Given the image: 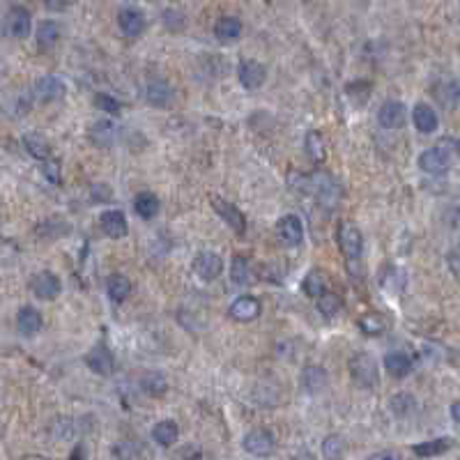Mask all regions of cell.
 I'll return each instance as SVG.
<instances>
[{"label":"cell","instance_id":"39","mask_svg":"<svg viewBox=\"0 0 460 460\" xmlns=\"http://www.w3.org/2000/svg\"><path fill=\"white\" fill-rule=\"evenodd\" d=\"M113 456H116V460H138L141 458V447L136 442H118L113 447Z\"/></svg>","mask_w":460,"mask_h":460},{"label":"cell","instance_id":"10","mask_svg":"<svg viewBox=\"0 0 460 460\" xmlns=\"http://www.w3.org/2000/svg\"><path fill=\"white\" fill-rule=\"evenodd\" d=\"M194 272L198 279L214 281V279H219L223 272V260L216 254H212V251H203V254L194 260Z\"/></svg>","mask_w":460,"mask_h":460},{"label":"cell","instance_id":"25","mask_svg":"<svg viewBox=\"0 0 460 460\" xmlns=\"http://www.w3.org/2000/svg\"><path fill=\"white\" fill-rule=\"evenodd\" d=\"M90 138H92V143L94 145H99V147H111L113 143L118 141V129L113 123H108V120H99V123H94L92 129H90Z\"/></svg>","mask_w":460,"mask_h":460},{"label":"cell","instance_id":"5","mask_svg":"<svg viewBox=\"0 0 460 460\" xmlns=\"http://www.w3.org/2000/svg\"><path fill=\"white\" fill-rule=\"evenodd\" d=\"M30 290L35 292V297L51 302V299H56L60 292H63V283H60V279L54 272H39V274L32 276Z\"/></svg>","mask_w":460,"mask_h":460},{"label":"cell","instance_id":"8","mask_svg":"<svg viewBox=\"0 0 460 460\" xmlns=\"http://www.w3.org/2000/svg\"><path fill=\"white\" fill-rule=\"evenodd\" d=\"M237 79L247 90H258L267 79V69L258 60H244V63H240Z\"/></svg>","mask_w":460,"mask_h":460},{"label":"cell","instance_id":"29","mask_svg":"<svg viewBox=\"0 0 460 460\" xmlns=\"http://www.w3.org/2000/svg\"><path fill=\"white\" fill-rule=\"evenodd\" d=\"M180 437V428H178V423L175 421H159L157 426L152 428V440L157 442V445L161 447H170V445H175Z\"/></svg>","mask_w":460,"mask_h":460},{"label":"cell","instance_id":"6","mask_svg":"<svg viewBox=\"0 0 460 460\" xmlns=\"http://www.w3.org/2000/svg\"><path fill=\"white\" fill-rule=\"evenodd\" d=\"M451 166V157L445 147H430V150L419 154V168L430 175H442Z\"/></svg>","mask_w":460,"mask_h":460},{"label":"cell","instance_id":"13","mask_svg":"<svg viewBox=\"0 0 460 460\" xmlns=\"http://www.w3.org/2000/svg\"><path fill=\"white\" fill-rule=\"evenodd\" d=\"M7 32L12 35V37H28L30 35V28H32V19H30V12L25 10L21 5H14L10 14H7Z\"/></svg>","mask_w":460,"mask_h":460},{"label":"cell","instance_id":"32","mask_svg":"<svg viewBox=\"0 0 460 460\" xmlns=\"http://www.w3.org/2000/svg\"><path fill=\"white\" fill-rule=\"evenodd\" d=\"M23 145H25V150H28V154H32L35 159H42V161L49 159L51 147H49V141L42 134H25Z\"/></svg>","mask_w":460,"mask_h":460},{"label":"cell","instance_id":"3","mask_svg":"<svg viewBox=\"0 0 460 460\" xmlns=\"http://www.w3.org/2000/svg\"><path fill=\"white\" fill-rule=\"evenodd\" d=\"M338 244H341L343 256L357 263L359 256H361V249H363V240H361V232L359 228L354 225L352 221H343L338 225Z\"/></svg>","mask_w":460,"mask_h":460},{"label":"cell","instance_id":"34","mask_svg":"<svg viewBox=\"0 0 460 460\" xmlns=\"http://www.w3.org/2000/svg\"><path fill=\"white\" fill-rule=\"evenodd\" d=\"M306 152L316 163H323L327 159V145H325L323 134H320V132H309L306 134Z\"/></svg>","mask_w":460,"mask_h":460},{"label":"cell","instance_id":"23","mask_svg":"<svg viewBox=\"0 0 460 460\" xmlns=\"http://www.w3.org/2000/svg\"><path fill=\"white\" fill-rule=\"evenodd\" d=\"M230 279H232V283H237V285H251V283H254L256 272H254V265H251L249 258H244V256L232 258Z\"/></svg>","mask_w":460,"mask_h":460},{"label":"cell","instance_id":"38","mask_svg":"<svg viewBox=\"0 0 460 460\" xmlns=\"http://www.w3.org/2000/svg\"><path fill=\"white\" fill-rule=\"evenodd\" d=\"M359 329L366 336H378L387 329V323H385V318L378 313H366L359 320Z\"/></svg>","mask_w":460,"mask_h":460},{"label":"cell","instance_id":"17","mask_svg":"<svg viewBox=\"0 0 460 460\" xmlns=\"http://www.w3.org/2000/svg\"><path fill=\"white\" fill-rule=\"evenodd\" d=\"M260 302L256 297H240L230 304V318L240 320V323H251V320H256L260 316Z\"/></svg>","mask_w":460,"mask_h":460},{"label":"cell","instance_id":"30","mask_svg":"<svg viewBox=\"0 0 460 460\" xmlns=\"http://www.w3.org/2000/svg\"><path fill=\"white\" fill-rule=\"evenodd\" d=\"M302 290L306 297H313L318 299L320 294L327 292L329 290V283L325 279V274L320 272V270H313V272H309L306 276H304V281H302Z\"/></svg>","mask_w":460,"mask_h":460},{"label":"cell","instance_id":"42","mask_svg":"<svg viewBox=\"0 0 460 460\" xmlns=\"http://www.w3.org/2000/svg\"><path fill=\"white\" fill-rule=\"evenodd\" d=\"M447 263H449V270H451V272H454V274H460V244L449 251Z\"/></svg>","mask_w":460,"mask_h":460},{"label":"cell","instance_id":"14","mask_svg":"<svg viewBox=\"0 0 460 460\" xmlns=\"http://www.w3.org/2000/svg\"><path fill=\"white\" fill-rule=\"evenodd\" d=\"M380 125L385 129H401L407 120V111L403 101H387L378 113Z\"/></svg>","mask_w":460,"mask_h":460},{"label":"cell","instance_id":"41","mask_svg":"<svg viewBox=\"0 0 460 460\" xmlns=\"http://www.w3.org/2000/svg\"><path fill=\"white\" fill-rule=\"evenodd\" d=\"M42 173H44V178L49 182H54V185H60V163L54 161V159H44L42 163Z\"/></svg>","mask_w":460,"mask_h":460},{"label":"cell","instance_id":"15","mask_svg":"<svg viewBox=\"0 0 460 460\" xmlns=\"http://www.w3.org/2000/svg\"><path fill=\"white\" fill-rule=\"evenodd\" d=\"M173 88L166 83V81H161V79H152L150 83H147V88H145V99L152 104V106H157V108H168L170 104H173Z\"/></svg>","mask_w":460,"mask_h":460},{"label":"cell","instance_id":"28","mask_svg":"<svg viewBox=\"0 0 460 460\" xmlns=\"http://www.w3.org/2000/svg\"><path fill=\"white\" fill-rule=\"evenodd\" d=\"M141 389L147 394V396H154V398H159L166 394V389H168V382L166 378L161 375V373L157 371H147L141 375Z\"/></svg>","mask_w":460,"mask_h":460},{"label":"cell","instance_id":"46","mask_svg":"<svg viewBox=\"0 0 460 460\" xmlns=\"http://www.w3.org/2000/svg\"><path fill=\"white\" fill-rule=\"evenodd\" d=\"M451 416H454L456 423H460V398H458L454 405H451Z\"/></svg>","mask_w":460,"mask_h":460},{"label":"cell","instance_id":"24","mask_svg":"<svg viewBox=\"0 0 460 460\" xmlns=\"http://www.w3.org/2000/svg\"><path fill=\"white\" fill-rule=\"evenodd\" d=\"M451 447H454V440L451 437H437V440L421 442V445H414L412 451H414V456H419V458H435V456L447 454Z\"/></svg>","mask_w":460,"mask_h":460},{"label":"cell","instance_id":"27","mask_svg":"<svg viewBox=\"0 0 460 460\" xmlns=\"http://www.w3.org/2000/svg\"><path fill=\"white\" fill-rule=\"evenodd\" d=\"M35 37H37V44L42 51H49L58 44L60 39V25L56 21H42L37 25V32H35Z\"/></svg>","mask_w":460,"mask_h":460},{"label":"cell","instance_id":"21","mask_svg":"<svg viewBox=\"0 0 460 460\" xmlns=\"http://www.w3.org/2000/svg\"><path fill=\"white\" fill-rule=\"evenodd\" d=\"M385 368L392 378H405L412 371V357L407 352L394 350L385 357Z\"/></svg>","mask_w":460,"mask_h":460},{"label":"cell","instance_id":"11","mask_svg":"<svg viewBox=\"0 0 460 460\" xmlns=\"http://www.w3.org/2000/svg\"><path fill=\"white\" fill-rule=\"evenodd\" d=\"M65 92H67V85L63 79H58V76H42V79L35 83V97L44 104L63 99Z\"/></svg>","mask_w":460,"mask_h":460},{"label":"cell","instance_id":"22","mask_svg":"<svg viewBox=\"0 0 460 460\" xmlns=\"http://www.w3.org/2000/svg\"><path fill=\"white\" fill-rule=\"evenodd\" d=\"M412 123L421 134H433L437 129V113L428 104H416L412 111Z\"/></svg>","mask_w":460,"mask_h":460},{"label":"cell","instance_id":"12","mask_svg":"<svg viewBox=\"0 0 460 460\" xmlns=\"http://www.w3.org/2000/svg\"><path fill=\"white\" fill-rule=\"evenodd\" d=\"M85 363H88V368L92 373H97V375H111L113 368H116V359H113V354L106 345H94V348L85 354Z\"/></svg>","mask_w":460,"mask_h":460},{"label":"cell","instance_id":"47","mask_svg":"<svg viewBox=\"0 0 460 460\" xmlns=\"http://www.w3.org/2000/svg\"><path fill=\"white\" fill-rule=\"evenodd\" d=\"M25 460H51V458H44V456H30V458H25Z\"/></svg>","mask_w":460,"mask_h":460},{"label":"cell","instance_id":"33","mask_svg":"<svg viewBox=\"0 0 460 460\" xmlns=\"http://www.w3.org/2000/svg\"><path fill=\"white\" fill-rule=\"evenodd\" d=\"M106 290L113 302H125L129 297V292H132V281L123 274H113L106 283Z\"/></svg>","mask_w":460,"mask_h":460},{"label":"cell","instance_id":"26","mask_svg":"<svg viewBox=\"0 0 460 460\" xmlns=\"http://www.w3.org/2000/svg\"><path fill=\"white\" fill-rule=\"evenodd\" d=\"M214 35H216V39H221V42H235L242 35V21L235 19V16H221V19L214 23Z\"/></svg>","mask_w":460,"mask_h":460},{"label":"cell","instance_id":"45","mask_svg":"<svg viewBox=\"0 0 460 460\" xmlns=\"http://www.w3.org/2000/svg\"><path fill=\"white\" fill-rule=\"evenodd\" d=\"M69 460H88V456H85V449L81 445L74 447V451L69 454Z\"/></svg>","mask_w":460,"mask_h":460},{"label":"cell","instance_id":"2","mask_svg":"<svg viewBox=\"0 0 460 460\" xmlns=\"http://www.w3.org/2000/svg\"><path fill=\"white\" fill-rule=\"evenodd\" d=\"M311 189L318 196L320 205L327 207V210H334L343 198V187L338 185V180L329 175H313L311 178Z\"/></svg>","mask_w":460,"mask_h":460},{"label":"cell","instance_id":"40","mask_svg":"<svg viewBox=\"0 0 460 460\" xmlns=\"http://www.w3.org/2000/svg\"><path fill=\"white\" fill-rule=\"evenodd\" d=\"M92 104H94V106H97L99 111L111 113V116H118V113H120V101H118L116 97H111V94H106V92H97V94H94Z\"/></svg>","mask_w":460,"mask_h":460},{"label":"cell","instance_id":"35","mask_svg":"<svg viewBox=\"0 0 460 460\" xmlns=\"http://www.w3.org/2000/svg\"><path fill=\"white\" fill-rule=\"evenodd\" d=\"M341 309H343V299L338 297V294H334V292H323L318 297V311L323 316H327V318H334V316H338L341 313Z\"/></svg>","mask_w":460,"mask_h":460},{"label":"cell","instance_id":"18","mask_svg":"<svg viewBox=\"0 0 460 460\" xmlns=\"http://www.w3.org/2000/svg\"><path fill=\"white\" fill-rule=\"evenodd\" d=\"M327 371L323 366H306L302 371L299 382L306 394H320L327 387Z\"/></svg>","mask_w":460,"mask_h":460},{"label":"cell","instance_id":"37","mask_svg":"<svg viewBox=\"0 0 460 460\" xmlns=\"http://www.w3.org/2000/svg\"><path fill=\"white\" fill-rule=\"evenodd\" d=\"M345 454V440L341 435H329L323 442V456L327 460H341Z\"/></svg>","mask_w":460,"mask_h":460},{"label":"cell","instance_id":"1","mask_svg":"<svg viewBox=\"0 0 460 460\" xmlns=\"http://www.w3.org/2000/svg\"><path fill=\"white\" fill-rule=\"evenodd\" d=\"M350 378L361 389H373L378 385V363L368 352H357L350 359Z\"/></svg>","mask_w":460,"mask_h":460},{"label":"cell","instance_id":"16","mask_svg":"<svg viewBox=\"0 0 460 460\" xmlns=\"http://www.w3.org/2000/svg\"><path fill=\"white\" fill-rule=\"evenodd\" d=\"M101 230L106 232L111 240H120L127 235L129 225H127V216L120 210H108L101 214Z\"/></svg>","mask_w":460,"mask_h":460},{"label":"cell","instance_id":"7","mask_svg":"<svg viewBox=\"0 0 460 460\" xmlns=\"http://www.w3.org/2000/svg\"><path fill=\"white\" fill-rule=\"evenodd\" d=\"M212 207L216 210V214L221 216V219L230 225L232 230L237 232V235H244V230H247V219H244V214H242L240 210L232 203L228 201H223L221 196H214L212 198Z\"/></svg>","mask_w":460,"mask_h":460},{"label":"cell","instance_id":"36","mask_svg":"<svg viewBox=\"0 0 460 460\" xmlns=\"http://www.w3.org/2000/svg\"><path fill=\"white\" fill-rule=\"evenodd\" d=\"M389 407H392V412L396 416H407V414H412L414 412V407H416V401H414V396L412 394H396L392 396V401H389Z\"/></svg>","mask_w":460,"mask_h":460},{"label":"cell","instance_id":"20","mask_svg":"<svg viewBox=\"0 0 460 460\" xmlns=\"http://www.w3.org/2000/svg\"><path fill=\"white\" fill-rule=\"evenodd\" d=\"M42 325H44L42 313H39L37 309H32V306H23L19 311V316H16V327H19V334H23V336L39 334Z\"/></svg>","mask_w":460,"mask_h":460},{"label":"cell","instance_id":"4","mask_svg":"<svg viewBox=\"0 0 460 460\" xmlns=\"http://www.w3.org/2000/svg\"><path fill=\"white\" fill-rule=\"evenodd\" d=\"M242 447H244L247 454L251 456H270L274 447H276V442H274V435L270 430H265V428H256V430H251L244 435V440H242Z\"/></svg>","mask_w":460,"mask_h":460},{"label":"cell","instance_id":"44","mask_svg":"<svg viewBox=\"0 0 460 460\" xmlns=\"http://www.w3.org/2000/svg\"><path fill=\"white\" fill-rule=\"evenodd\" d=\"M368 460H401L394 451H380V454H373Z\"/></svg>","mask_w":460,"mask_h":460},{"label":"cell","instance_id":"9","mask_svg":"<svg viewBox=\"0 0 460 460\" xmlns=\"http://www.w3.org/2000/svg\"><path fill=\"white\" fill-rule=\"evenodd\" d=\"M276 235H279V240L285 247H299L304 240V225L299 221V216L288 214L279 219V223H276Z\"/></svg>","mask_w":460,"mask_h":460},{"label":"cell","instance_id":"43","mask_svg":"<svg viewBox=\"0 0 460 460\" xmlns=\"http://www.w3.org/2000/svg\"><path fill=\"white\" fill-rule=\"evenodd\" d=\"M46 10L51 12H65L69 5H72V0H44Z\"/></svg>","mask_w":460,"mask_h":460},{"label":"cell","instance_id":"31","mask_svg":"<svg viewBox=\"0 0 460 460\" xmlns=\"http://www.w3.org/2000/svg\"><path fill=\"white\" fill-rule=\"evenodd\" d=\"M159 207H161L159 198L154 196V194H150V191H145V194H138L136 201H134V210H136L138 216H141V219H154L157 212H159Z\"/></svg>","mask_w":460,"mask_h":460},{"label":"cell","instance_id":"19","mask_svg":"<svg viewBox=\"0 0 460 460\" xmlns=\"http://www.w3.org/2000/svg\"><path fill=\"white\" fill-rule=\"evenodd\" d=\"M118 25L127 37H138L145 28V16L138 10H134V7H125V10L118 14Z\"/></svg>","mask_w":460,"mask_h":460}]
</instances>
